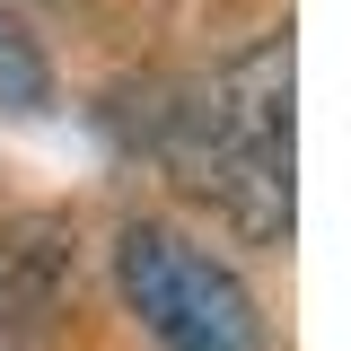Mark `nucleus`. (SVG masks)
I'll use <instances>...</instances> for the list:
<instances>
[{
	"instance_id": "1",
	"label": "nucleus",
	"mask_w": 351,
	"mask_h": 351,
	"mask_svg": "<svg viewBox=\"0 0 351 351\" xmlns=\"http://www.w3.org/2000/svg\"><path fill=\"white\" fill-rule=\"evenodd\" d=\"M176 167L246 237H290V36L237 53L176 114Z\"/></svg>"
},
{
	"instance_id": "2",
	"label": "nucleus",
	"mask_w": 351,
	"mask_h": 351,
	"mask_svg": "<svg viewBox=\"0 0 351 351\" xmlns=\"http://www.w3.org/2000/svg\"><path fill=\"white\" fill-rule=\"evenodd\" d=\"M114 281L123 307L141 316V334L158 351H263V307L255 290L193 237H176L158 219L123 228L114 246Z\"/></svg>"
}]
</instances>
